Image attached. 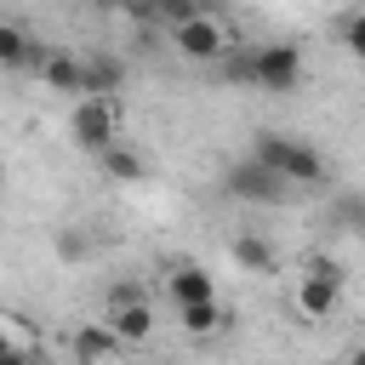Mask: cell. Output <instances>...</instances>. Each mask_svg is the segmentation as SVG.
I'll list each match as a JSON object with an SVG mask.
<instances>
[{
	"label": "cell",
	"instance_id": "obj_4",
	"mask_svg": "<svg viewBox=\"0 0 365 365\" xmlns=\"http://www.w3.org/2000/svg\"><path fill=\"white\" fill-rule=\"evenodd\" d=\"M171 46H177L188 63H222V57L234 51V34L222 29V17H217V11H200L194 23L171 29Z\"/></svg>",
	"mask_w": 365,
	"mask_h": 365
},
{
	"label": "cell",
	"instance_id": "obj_19",
	"mask_svg": "<svg viewBox=\"0 0 365 365\" xmlns=\"http://www.w3.org/2000/svg\"><path fill=\"white\" fill-rule=\"evenodd\" d=\"M342 40H348V51H354V57H365V11H354V17L342 23Z\"/></svg>",
	"mask_w": 365,
	"mask_h": 365
},
{
	"label": "cell",
	"instance_id": "obj_18",
	"mask_svg": "<svg viewBox=\"0 0 365 365\" xmlns=\"http://www.w3.org/2000/svg\"><path fill=\"white\" fill-rule=\"evenodd\" d=\"M336 222H348V234H365V200L359 194L336 200Z\"/></svg>",
	"mask_w": 365,
	"mask_h": 365
},
{
	"label": "cell",
	"instance_id": "obj_3",
	"mask_svg": "<svg viewBox=\"0 0 365 365\" xmlns=\"http://www.w3.org/2000/svg\"><path fill=\"white\" fill-rule=\"evenodd\" d=\"M222 194L228 200H240V205H285L291 200V182L285 177H274L262 160H228L222 165Z\"/></svg>",
	"mask_w": 365,
	"mask_h": 365
},
{
	"label": "cell",
	"instance_id": "obj_21",
	"mask_svg": "<svg viewBox=\"0 0 365 365\" xmlns=\"http://www.w3.org/2000/svg\"><path fill=\"white\" fill-rule=\"evenodd\" d=\"M57 245H63V257H86V251H91V240H86V234H74V228H68Z\"/></svg>",
	"mask_w": 365,
	"mask_h": 365
},
{
	"label": "cell",
	"instance_id": "obj_17",
	"mask_svg": "<svg viewBox=\"0 0 365 365\" xmlns=\"http://www.w3.org/2000/svg\"><path fill=\"white\" fill-rule=\"evenodd\" d=\"M302 274H308V279H325V285H336V291H342V279H348V274H342V262H336V257H325V251H314V257L302 262Z\"/></svg>",
	"mask_w": 365,
	"mask_h": 365
},
{
	"label": "cell",
	"instance_id": "obj_16",
	"mask_svg": "<svg viewBox=\"0 0 365 365\" xmlns=\"http://www.w3.org/2000/svg\"><path fill=\"white\" fill-rule=\"evenodd\" d=\"M217 68H222V80H228V86H257V46H234Z\"/></svg>",
	"mask_w": 365,
	"mask_h": 365
},
{
	"label": "cell",
	"instance_id": "obj_1",
	"mask_svg": "<svg viewBox=\"0 0 365 365\" xmlns=\"http://www.w3.org/2000/svg\"><path fill=\"white\" fill-rule=\"evenodd\" d=\"M251 160H262L274 177H285L291 188H302V182H325V160H319V148L314 143H302V137H291V131H257L251 137Z\"/></svg>",
	"mask_w": 365,
	"mask_h": 365
},
{
	"label": "cell",
	"instance_id": "obj_9",
	"mask_svg": "<svg viewBox=\"0 0 365 365\" xmlns=\"http://www.w3.org/2000/svg\"><path fill=\"white\" fill-rule=\"evenodd\" d=\"M108 331L120 336V348H137L154 336V308L148 302H125V308H108Z\"/></svg>",
	"mask_w": 365,
	"mask_h": 365
},
{
	"label": "cell",
	"instance_id": "obj_15",
	"mask_svg": "<svg viewBox=\"0 0 365 365\" xmlns=\"http://www.w3.org/2000/svg\"><path fill=\"white\" fill-rule=\"evenodd\" d=\"M23 63H40V46L17 23H0V68H23Z\"/></svg>",
	"mask_w": 365,
	"mask_h": 365
},
{
	"label": "cell",
	"instance_id": "obj_6",
	"mask_svg": "<svg viewBox=\"0 0 365 365\" xmlns=\"http://www.w3.org/2000/svg\"><path fill=\"white\" fill-rule=\"evenodd\" d=\"M120 86H125V57H114V51L80 57V97H114Z\"/></svg>",
	"mask_w": 365,
	"mask_h": 365
},
{
	"label": "cell",
	"instance_id": "obj_10",
	"mask_svg": "<svg viewBox=\"0 0 365 365\" xmlns=\"http://www.w3.org/2000/svg\"><path fill=\"white\" fill-rule=\"evenodd\" d=\"M228 257H234L245 274H274V268H279V251H274L262 234H234V240H228Z\"/></svg>",
	"mask_w": 365,
	"mask_h": 365
},
{
	"label": "cell",
	"instance_id": "obj_22",
	"mask_svg": "<svg viewBox=\"0 0 365 365\" xmlns=\"http://www.w3.org/2000/svg\"><path fill=\"white\" fill-rule=\"evenodd\" d=\"M6 365H40V359H34V354H29V348H17V354H11V359H6Z\"/></svg>",
	"mask_w": 365,
	"mask_h": 365
},
{
	"label": "cell",
	"instance_id": "obj_11",
	"mask_svg": "<svg viewBox=\"0 0 365 365\" xmlns=\"http://www.w3.org/2000/svg\"><path fill=\"white\" fill-rule=\"evenodd\" d=\"M177 319H182V331H188V336H200V342H205V336H222V331L234 325V314H228L222 302H194V308H177Z\"/></svg>",
	"mask_w": 365,
	"mask_h": 365
},
{
	"label": "cell",
	"instance_id": "obj_20",
	"mask_svg": "<svg viewBox=\"0 0 365 365\" xmlns=\"http://www.w3.org/2000/svg\"><path fill=\"white\" fill-rule=\"evenodd\" d=\"M125 302H148V297H143V285H137V279H120V285H114V291H108V308H125Z\"/></svg>",
	"mask_w": 365,
	"mask_h": 365
},
{
	"label": "cell",
	"instance_id": "obj_13",
	"mask_svg": "<svg viewBox=\"0 0 365 365\" xmlns=\"http://www.w3.org/2000/svg\"><path fill=\"white\" fill-rule=\"evenodd\" d=\"M336 302H342V291L336 285H325V279H297V308H302V319H331L336 314Z\"/></svg>",
	"mask_w": 365,
	"mask_h": 365
},
{
	"label": "cell",
	"instance_id": "obj_8",
	"mask_svg": "<svg viewBox=\"0 0 365 365\" xmlns=\"http://www.w3.org/2000/svg\"><path fill=\"white\" fill-rule=\"evenodd\" d=\"M74 365H108L114 354H120V336L108 331V319H91V325H80L74 331Z\"/></svg>",
	"mask_w": 365,
	"mask_h": 365
},
{
	"label": "cell",
	"instance_id": "obj_7",
	"mask_svg": "<svg viewBox=\"0 0 365 365\" xmlns=\"http://www.w3.org/2000/svg\"><path fill=\"white\" fill-rule=\"evenodd\" d=\"M165 297H171L177 308H194V302H217V279H211L200 262H177V268L165 274Z\"/></svg>",
	"mask_w": 365,
	"mask_h": 365
},
{
	"label": "cell",
	"instance_id": "obj_14",
	"mask_svg": "<svg viewBox=\"0 0 365 365\" xmlns=\"http://www.w3.org/2000/svg\"><path fill=\"white\" fill-rule=\"evenodd\" d=\"M103 177H108V182H143V177H148V160H143L131 143H114V148L103 154Z\"/></svg>",
	"mask_w": 365,
	"mask_h": 365
},
{
	"label": "cell",
	"instance_id": "obj_2",
	"mask_svg": "<svg viewBox=\"0 0 365 365\" xmlns=\"http://www.w3.org/2000/svg\"><path fill=\"white\" fill-rule=\"evenodd\" d=\"M68 131H74V148L103 160L120 143V97H80L68 114Z\"/></svg>",
	"mask_w": 365,
	"mask_h": 365
},
{
	"label": "cell",
	"instance_id": "obj_5",
	"mask_svg": "<svg viewBox=\"0 0 365 365\" xmlns=\"http://www.w3.org/2000/svg\"><path fill=\"white\" fill-rule=\"evenodd\" d=\"M257 86H262V91H274V97L297 91V86H302V51H297L291 40L257 46Z\"/></svg>",
	"mask_w": 365,
	"mask_h": 365
},
{
	"label": "cell",
	"instance_id": "obj_24",
	"mask_svg": "<svg viewBox=\"0 0 365 365\" xmlns=\"http://www.w3.org/2000/svg\"><path fill=\"white\" fill-rule=\"evenodd\" d=\"M342 365H365V342H359V348H354V354H348Z\"/></svg>",
	"mask_w": 365,
	"mask_h": 365
},
{
	"label": "cell",
	"instance_id": "obj_23",
	"mask_svg": "<svg viewBox=\"0 0 365 365\" xmlns=\"http://www.w3.org/2000/svg\"><path fill=\"white\" fill-rule=\"evenodd\" d=\"M11 354H17V342H11V336H6V331H0V365H6V359H11Z\"/></svg>",
	"mask_w": 365,
	"mask_h": 365
},
{
	"label": "cell",
	"instance_id": "obj_12",
	"mask_svg": "<svg viewBox=\"0 0 365 365\" xmlns=\"http://www.w3.org/2000/svg\"><path fill=\"white\" fill-rule=\"evenodd\" d=\"M40 80H46L51 91L80 97V57H74V51H40Z\"/></svg>",
	"mask_w": 365,
	"mask_h": 365
}]
</instances>
